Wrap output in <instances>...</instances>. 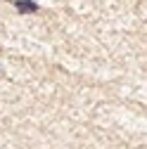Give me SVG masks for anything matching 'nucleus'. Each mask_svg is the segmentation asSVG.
Returning <instances> with one entry per match:
<instances>
[{"instance_id": "1", "label": "nucleus", "mask_w": 147, "mask_h": 149, "mask_svg": "<svg viewBox=\"0 0 147 149\" xmlns=\"http://www.w3.org/2000/svg\"><path fill=\"white\" fill-rule=\"evenodd\" d=\"M14 7L19 10L22 14H31V12H36V10H38V3H36V0H17V3H14Z\"/></svg>"}]
</instances>
